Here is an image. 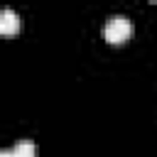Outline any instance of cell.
Returning <instances> with one entry per match:
<instances>
[{
    "instance_id": "cell-1",
    "label": "cell",
    "mask_w": 157,
    "mask_h": 157,
    "mask_svg": "<svg viewBox=\"0 0 157 157\" xmlns=\"http://www.w3.org/2000/svg\"><path fill=\"white\" fill-rule=\"evenodd\" d=\"M130 34H132V25L123 15H113L103 27V37L108 44H125L130 39Z\"/></svg>"
},
{
    "instance_id": "cell-2",
    "label": "cell",
    "mask_w": 157,
    "mask_h": 157,
    "mask_svg": "<svg viewBox=\"0 0 157 157\" xmlns=\"http://www.w3.org/2000/svg\"><path fill=\"white\" fill-rule=\"evenodd\" d=\"M20 29H22V20L15 15V10L5 7L0 12V32L2 34H17Z\"/></svg>"
},
{
    "instance_id": "cell-3",
    "label": "cell",
    "mask_w": 157,
    "mask_h": 157,
    "mask_svg": "<svg viewBox=\"0 0 157 157\" xmlns=\"http://www.w3.org/2000/svg\"><path fill=\"white\" fill-rule=\"evenodd\" d=\"M12 157H34V142L32 140H20L12 147Z\"/></svg>"
},
{
    "instance_id": "cell-4",
    "label": "cell",
    "mask_w": 157,
    "mask_h": 157,
    "mask_svg": "<svg viewBox=\"0 0 157 157\" xmlns=\"http://www.w3.org/2000/svg\"><path fill=\"white\" fill-rule=\"evenodd\" d=\"M0 157H12V150H2V152H0Z\"/></svg>"
}]
</instances>
